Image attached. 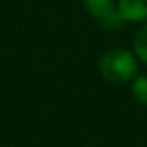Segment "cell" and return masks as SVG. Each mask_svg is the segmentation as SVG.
Masks as SVG:
<instances>
[{
  "instance_id": "obj_1",
  "label": "cell",
  "mask_w": 147,
  "mask_h": 147,
  "mask_svg": "<svg viewBox=\"0 0 147 147\" xmlns=\"http://www.w3.org/2000/svg\"><path fill=\"white\" fill-rule=\"evenodd\" d=\"M99 71L100 76L111 83H126L137 76L138 61L137 55L126 49H111L100 55Z\"/></svg>"
},
{
  "instance_id": "obj_2",
  "label": "cell",
  "mask_w": 147,
  "mask_h": 147,
  "mask_svg": "<svg viewBox=\"0 0 147 147\" xmlns=\"http://www.w3.org/2000/svg\"><path fill=\"white\" fill-rule=\"evenodd\" d=\"M82 2L87 14L99 21L106 30H114L121 26L123 19L119 18L114 0H82Z\"/></svg>"
},
{
  "instance_id": "obj_3",
  "label": "cell",
  "mask_w": 147,
  "mask_h": 147,
  "mask_svg": "<svg viewBox=\"0 0 147 147\" xmlns=\"http://www.w3.org/2000/svg\"><path fill=\"white\" fill-rule=\"evenodd\" d=\"M116 7L123 23L147 21V0H118Z\"/></svg>"
},
{
  "instance_id": "obj_4",
  "label": "cell",
  "mask_w": 147,
  "mask_h": 147,
  "mask_svg": "<svg viewBox=\"0 0 147 147\" xmlns=\"http://www.w3.org/2000/svg\"><path fill=\"white\" fill-rule=\"evenodd\" d=\"M133 54L137 55L138 61L147 64V21L133 36Z\"/></svg>"
},
{
  "instance_id": "obj_5",
  "label": "cell",
  "mask_w": 147,
  "mask_h": 147,
  "mask_svg": "<svg viewBox=\"0 0 147 147\" xmlns=\"http://www.w3.org/2000/svg\"><path fill=\"white\" fill-rule=\"evenodd\" d=\"M131 94L138 104L147 106V75H137L131 83Z\"/></svg>"
}]
</instances>
